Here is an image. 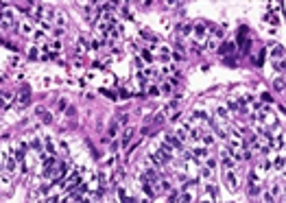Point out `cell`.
I'll return each mask as SVG.
<instances>
[{
    "label": "cell",
    "instance_id": "obj_16",
    "mask_svg": "<svg viewBox=\"0 0 286 203\" xmlns=\"http://www.w3.org/2000/svg\"><path fill=\"white\" fill-rule=\"evenodd\" d=\"M205 190H207V194L212 197V201L216 199V186H214V184H207V186H205Z\"/></svg>",
    "mask_w": 286,
    "mask_h": 203
},
{
    "label": "cell",
    "instance_id": "obj_4",
    "mask_svg": "<svg viewBox=\"0 0 286 203\" xmlns=\"http://www.w3.org/2000/svg\"><path fill=\"white\" fill-rule=\"evenodd\" d=\"M55 24L57 26L55 29H66V24H68V15H66V11H55Z\"/></svg>",
    "mask_w": 286,
    "mask_h": 203
},
{
    "label": "cell",
    "instance_id": "obj_8",
    "mask_svg": "<svg viewBox=\"0 0 286 203\" xmlns=\"http://www.w3.org/2000/svg\"><path fill=\"white\" fill-rule=\"evenodd\" d=\"M192 33H195V39H203L205 35H207V29L203 26V24H195V26H192Z\"/></svg>",
    "mask_w": 286,
    "mask_h": 203
},
{
    "label": "cell",
    "instance_id": "obj_31",
    "mask_svg": "<svg viewBox=\"0 0 286 203\" xmlns=\"http://www.w3.org/2000/svg\"><path fill=\"white\" fill-rule=\"evenodd\" d=\"M142 203H151V199H142Z\"/></svg>",
    "mask_w": 286,
    "mask_h": 203
},
{
    "label": "cell",
    "instance_id": "obj_15",
    "mask_svg": "<svg viewBox=\"0 0 286 203\" xmlns=\"http://www.w3.org/2000/svg\"><path fill=\"white\" fill-rule=\"evenodd\" d=\"M7 173L9 175L15 173V160H11V157H7Z\"/></svg>",
    "mask_w": 286,
    "mask_h": 203
},
{
    "label": "cell",
    "instance_id": "obj_26",
    "mask_svg": "<svg viewBox=\"0 0 286 203\" xmlns=\"http://www.w3.org/2000/svg\"><path fill=\"white\" fill-rule=\"evenodd\" d=\"M149 94H151V96H157V94H159V87H155V85L149 87Z\"/></svg>",
    "mask_w": 286,
    "mask_h": 203
},
{
    "label": "cell",
    "instance_id": "obj_29",
    "mask_svg": "<svg viewBox=\"0 0 286 203\" xmlns=\"http://www.w3.org/2000/svg\"><path fill=\"white\" fill-rule=\"evenodd\" d=\"M120 96H123V98H129L131 94H129V90H120Z\"/></svg>",
    "mask_w": 286,
    "mask_h": 203
},
{
    "label": "cell",
    "instance_id": "obj_13",
    "mask_svg": "<svg viewBox=\"0 0 286 203\" xmlns=\"http://www.w3.org/2000/svg\"><path fill=\"white\" fill-rule=\"evenodd\" d=\"M118 127H120L118 122H111V124H109V133H107V140L116 138V133H118Z\"/></svg>",
    "mask_w": 286,
    "mask_h": 203
},
{
    "label": "cell",
    "instance_id": "obj_25",
    "mask_svg": "<svg viewBox=\"0 0 286 203\" xmlns=\"http://www.w3.org/2000/svg\"><path fill=\"white\" fill-rule=\"evenodd\" d=\"M212 35H214V37H223V35H225V31H223V29H214V31H212ZM214 37H212V39H214Z\"/></svg>",
    "mask_w": 286,
    "mask_h": 203
},
{
    "label": "cell",
    "instance_id": "obj_23",
    "mask_svg": "<svg viewBox=\"0 0 286 203\" xmlns=\"http://www.w3.org/2000/svg\"><path fill=\"white\" fill-rule=\"evenodd\" d=\"M195 155H197V157H207V148H203V146H199V148L195 151Z\"/></svg>",
    "mask_w": 286,
    "mask_h": 203
},
{
    "label": "cell",
    "instance_id": "obj_17",
    "mask_svg": "<svg viewBox=\"0 0 286 203\" xmlns=\"http://www.w3.org/2000/svg\"><path fill=\"white\" fill-rule=\"evenodd\" d=\"M179 33H181V35H190V33H192V26H190V24H181V26H179Z\"/></svg>",
    "mask_w": 286,
    "mask_h": 203
},
{
    "label": "cell",
    "instance_id": "obj_18",
    "mask_svg": "<svg viewBox=\"0 0 286 203\" xmlns=\"http://www.w3.org/2000/svg\"><path fill=\"white\" fill-rule=\"evenodd\" d=\"M260 100H262V103H273V96H271L269 92H262V94H260Z\"/></svg>",
    "mask_w": 286,
    "mask_h": 203
},
{
    "label": "cell",
    "instance_id": "obj_11",
    "mask_svg": "<svg viewBox=\"0 0 286 203\" xmlns=\"http://www.w3.org/2000/svg\"><path fill=\"white\" fill-rule=\"evenodd\" d=\"M271 55H273L277 61H280V57L284 59V46H282V44H275V46H273V50H271Z\"/></svg>",
    "mask_w": 286,
    "mask_h": 203
},
{
    "label": "cell",
    "instance_id": "obj_7",
    "mask_svg": "<svg viewBox=\"0 0 286 203\" xmlns=\"http://www.w3.org/2000/svg\"><path fill=\"white\" fill-rule=\"evenodd\" d=\"M0 105H2V109L11 107L13 105V94L11 92H0Z\"/></svg>",
    "mask_w": 286,
    "mask_h": 203
},
{
    "label": "cell",
    "instance_id": "obj_28",
    "mask_svg": "<svg viewBox=\"0 0 286 203\" xmlns=\"http://www.w3.org/2000/svg\"><path fill=\"white\" fill-rule=\"evenodd\" d=\"M201 175L205 177V179H210V175H212V173H210V168H203V170H201Z\"/></svg>",
    "mask_w": 286,
    "mask_h": 203
},
{
    "label": "cell",
    "instance_id": "obj_2",
    "mask_svg": "<svg viewBox=\"0 0 286 203\" xmlns=\"http://www.w3.org/2000/svg\"><path fill=\"white\" fill-rule=\"evenodd\" d=\"M225 188L229 192H236L238 190V177L234 170H225Z\"/></svg>",
    "mask_w": 286,
    "mask_h": 203
},
{
    "label": "cell",
    "instance_id": "obj_32",
    "mask_svg": "<svg viewBox=\"0 0 286 203\" xmlns=\"http://www.w3.org/2000/svg\"><path fill=\"white\" fill-rule=\"evenodd\" d=\"M0 122H2V118H0Z\"/></svg>",
    "mask_w": 286,
    "mask_h": 203
},
{
    "label": "cell",
    "instance_id": "obj_1",
    "mask_svg": "<svg viewBox=\"0 0 286 203\" xmlns=\"http://www.w3.org/2000/svg\"><path fill=\"white\" fill-rule=\"evenodd\" d=\"M280 194H282V184H280V181H273V184L269 186V190L262 194V199H264L267 203H273V201L280 199Z\"/></svg>",
    "mask_w": 286,
    "mask_h": 203
},
{
    "label": "cell",
    "instance_id": "obj_14",
    "mask_svg": "<svg viewBox=\"0 0 286 203\" xmlns=\"http://www.w3.org/2000/svg\"><path fill=\"white\" fill-rule=\"evenodd\" d=\"M46 153H50V155H55V144H53V138H46Z\"/></svg>",
    "mask_w": 286,
    "mask_h": 203
},
{
    "label": "cell",
    "instance_id": "obj_6",
    "mask_svg": "<svg viewBox=\"0 0 286 203\" xmlns=\"http://www.w3.org/2000/svg\"><path fill=\"white\" fill-rule=\"evenodd\" d=\"M18 100H20V105H26L29 100H31V87L24 83L22 85V92H20V96H18Z\"/></svg>",
    "mask_w": 286,
    "mask_h": 203
},
{
    "label": "cell",
    "instance_id": "obj_21",
    "mask_svg": "<svg viewBox=\"0 0 286 203\" xmlns=\"http://www.w3.org/2000/svg\"><path fill=\"white\" fill-rule=\"evenodd\" d=\"M284 85H286V83H284V77H282V79H275V90H277V92H284Z\"/></svg>",
    "mask_w": 286,
    "mask_h": 203
},
{
    "label": "cell",
    "instance_id": "obj_30",
    "mask_svg": "<svg viewBox=\"0 0 286 203\" xmlns=\"http://www.w3.org/2000/svg\"><path fill=\"white\" fill-rule=\"evenodd\" d=\"M203 140H205V144H212V142H214V138H212V136H203Z\"/></svg>",
    "mask_w": 286,
    "mask_h": 203
},
{
    "label": "cell",
    "instance_id": "obj_9",
    "mask_svg": "<svg viewBox=\"0 0 286 203\" xmlns=\"http://www.w3.org/2000/svg\"><path fill=\"white\" fill-rule=\"evenodd\" d=\"M234 50H236V44L234 42H223L221 48H219V53L221 55H227V53H234Z\"/></svg>",
    "mask_w": 286,
    "mask_h": 203
},
{
    "label": "cell",
    "instance_id": "obj_10",
    "mask_svg": "<svg viewBox=\"0 0 286 203\" xmlns=\"http://www.w3.org/2000/svg\"><path fill=\"white\" fill-rule=\"evenodd\" d=\"M20 33H22V35H33V24L24 20V22L20 24Z\"/></svg>",
    "mask_w": 286,
    "mask_h": 203
},
{
    "label": "cell",
    "instance_id": "obj_5",
    "mask_svg": "<svg viewBox=\"0 0 286 203\" xmlns=\"http://www.w3.org/2000/svg\"><path fill=\"white\" fill-rule=\"evenodd\" d=\"M0 24H2V29H11L13 26V13L11 11H2L0 13Z\"/></svg>",
    "mask_w": 286,
    "mask_h": 203
},
{
    "label": "cell",
    "instance_id": "obj_27",
    "mask_svg": "<svg viewBox=\"0 0 286 203\" xmlns=\"http://www.w3.org/2000/svg\"><path fill=\"white\" fill-rule=\"evenodd\" d=\"M142 57H144V59L151 63V53H149V50H142Z\"/></svg>",
    "mask_w": 286,
    "mask_h": 203
},
{
    "label": "cell",
    "instance_id": "obj_19",
    "mask_svg": "<svg viewBox=\"0 0 286 203\" xmlns=\"http://www.w3.org/2000/svg\"><path fill=\"white\" fill-rule=\"evenodd\" d=\"M131 138H133V129H127V131L123 133V144H127Z\"/></svg>",
    "mask_w": 286,
    "mask_h": 203
},
{
    "label": "cell",
    "instance_id": "obj_3",
    "mask_svg": "<svg viewBox=\"0 0 286 203\" xmlns=\"http://www.w3.org/2000/svg\"><path fill=\"white\" fill-rule=\"evenodd\" d=\"M35 116H37V118L44 122V124H50V122H53V116H50V112H48V109H44V107H37V109H35Z\"/></svg>",
    "mask_w": 286,
    "mask_h": 203
},
{
    "label": "cell",
    "instance_id": "obj_20",
    "mask_svg": "<svg viewBox=\"0 0 286 203\" xmlns=\"http://www.w3.org/2000/svg\"><path fill=\"white\" fill-rule=\"evenodd\" d=\"M264 55H267V50L262 48V50H260V55H258V59H256V66H262V63H264Z\"/></svg>",
    "mask_w": 286,
    "mask_h": 203
},
{
    "label": "cell",
    "instance_id": "obj_12",
    "mask_svg": "<svg viewBox=\"0 0 286 203\" xmlns=\"http://www.w3.org/2000/svg\"><path fill=\"white\" fill-rule=\"evenodd\" d=\"M190 201H192V194H190L188 190H186L183 194L179 192V197H177V203H190Z\"/></svg>",
    "mask_w": 286,
    "mask_h": 203
},
{
    "label": "cell",
    "instance_id": "obj_22",
    "mask_svg": "<svg viewBox=\"0 0 286 203\" xmlns=\"http://www.w3.org/2000/svg\"><path fill=\"white\" fill-rule=\"evenodd\" d=\"M216 116H219L221 120H225V118H227V107H219V109H216Z\"/></svg>",
    "mask_w": 286,
    "mask_h": 203
},
{
    "label": "cell",
    "instance_id": "obj_24",
    "mask_svg": "<svg viewBox=\"0 0 286 203\" xmlns=\"http://www.w3.org/2000/svg\"><path fill=\"white\" fill-rule=\"evenodd\" d=\"M177 197H179V190H173V192H171V197H168V203H175V201H177Z\"/></svg>",
    "mask_w": 286,
    "mask_h": 203
}]
</instances>
